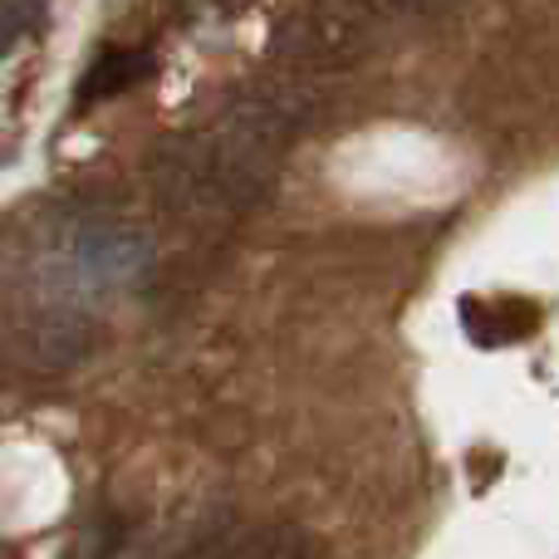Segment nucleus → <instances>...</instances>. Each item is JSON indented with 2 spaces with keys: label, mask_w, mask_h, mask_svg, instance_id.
<instances>
[{
  "label": "nucleus",
  "mask_w": 559,
  "mask_h": 559,
  "mask_svg": "<svg viewBox=\"0 0 559 559\" xmlns=\"http://www.w3.org/2000/svg\"><path fill=\"white\" fill-rule=\"evenodd\" d=\"M147 69H153V59H147L143 49H108V55L84 74L79 98H84V104H94V98H104V94H118V88L147 79Z\"/></svg>",
  "instance_id": "1"
},
{
  "label": "nucleus",
  "mask_w": 559,
  "mask_h": 559,
  "mask_svg": "<svg viewBox=\"0 0 559 559\" xmlns=\"http://www.w3.org/2000/svg\"><path fill=\"white\" fill-rule=\"evenodd\" d=\"M35 25V15H29L25 5H0V49H10L25 29Z\"/></svg>",
  "instance_id": "2"
}]
</instances>
